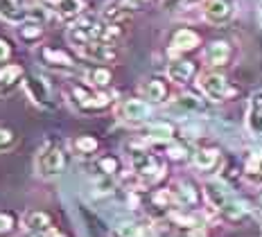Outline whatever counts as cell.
Masks as SVG:
<instances>
[{"label": "cell", "instance_id": "1", "mask_svg": "<svg viewBox=\"0 0 262 237\" xmlns=\"http://www.w3.org/2000/svg\"><path fill=\"white\" fill-rule=\"evenodd\" d=\"M118 34H120L118 25L108 23V20H102L100 16L86 14L68 30V41L77 48L81 43H89V41H111V38H116Z\"/></svg>", "mask_w": 262, "mask_h": 237}, {"label": "cell", "instance_id": "2", "mask_svg": "<svg viewBox=\"0 0 262 237\" xmlns=\"http://www.w3.org/2000/svg\"><path fill=\"white\" fill-rule=\"evenodd\" d=\"M0 18L14 25L46 23V9L27 5L25 0H0Z\"/></svg>", "mask_w": 262, "mask_h": 237}, {"label": "cell", "instance_id": "3", "mask_svg": "<svg viewBox=\"0 0 262 237\" xmlns=\"http://www.w3.org/2000/svg\"><path fill=\"white\" fill-rule=\"evenodd\" d=\"M66 165L68 161H66L61 145H54V142H48L36 158V167H39L41 176H59L66 169Z\"/></svg>", "mask_w": 262, "mask_h": 237}, {"label": "cell", "instance_id": "4", "mask_svg": "<svg viewBox=\"0 0 262 237\" xmlns=\"http://www.w3.org/2000/svg\"><path fill=\"white\" fill-rule=\"evenodd\" d=\"M70 95H73V104L81 111H102L111 102V97L106 93H97L89 86H73Z\"/></svg>", "mask_w": 262, "mask_h": 237}, {"label": "cell", "instance_id": "5", "mask_svg": "<svg viewBox=\"0 0 262 237\" xmlns=\"http://www.w3.org/2000/svg\"><path fill=\"white\" fill-rule=\"evenodd\" d=\"M129 161H131V169L147 181H156L163 172V167H161V163L156 161V156H151L149 152L140 149V147H134V149H131Z\"/></svg>", "mask_w": 262, "mask_h": 237}, {"label": "cell", "instance_id": "6", "mask_svg": "<svg viewBox=\"0 0 262 237\" xmlns=\"http://www.w3.org/2000/svg\"><path fill=\"white\" fill-rule=\"evenodd\" d=\"M199 88H201V93H204L208 100H215V102L228 100V97L235 93L233 91V86L217 73H204L201 75L199 77Z\"/></svg>", "mask_w": 262, "mask_h": 237}, {"label": "cell", "instance_id": "7", "mask_svg": "<svg viewBox=\"0 0 262 237\" xmlns=\"http://www.w3.org/2000/svg\"><path fill=\"white\" fill-rule=\"evenodd\" d=\"M25 91L30 95V100L34 104H39L43 109H52L54 102H52V88L48 84V79L39 73H32L27 75L25 79Z\"/></svg>", "mask_w": 262, "mask_h": 237}, {"label": "cell", "instance_id": "8", "mask_svg": "<svg viewBox=\"0 0 262 237\" xmlns=\"http://www.w3.org/2000/svg\"><path fill=\"white\" fill-rule=\"evenodd\" d=\"M77 52L89 61L95 63H106L116 59V48L111 46V41H89L77 46Z\"/></svg>", "mask_w": 262, "mask_h": 237}, {"label": "cell", "instance_id": "9", "mask_svg": "<svg viewBox=\"0 0 262 237\" xmlns=\"http://www.w3.org/2000/svg\"><path fill=\"white\" fill-rule=\"evenodd\" d=\"M118 115L124 120V122L140 124V122H145V120L151 115V109L147 106L143 100H127V102L120 104Z\"/></svg>", "mask_w": 262, "mask_h": 237}, {"label": "cell", "instance_id": "10", "mask_svg": "<svg viewBox=\"0 0 262 237\" xmlns=\"http://www.w3.org/2000/svg\"><path fill=\"white\" fill-rule=\"evenodd\" d=\"M204 195H206V199H208L210 206L220 212L235 199V197H231V192L226 190V185H224L222 181H208V183L204 185Z\"/></svg>", "mask_w": 262, "mask_h": 237}, {"label": "cell", "instance_id": "11", "mask_svg": "<svg viewBox=\"0 0 262 237\" xmlns=\"http://www.w3.org/2000/svg\"><path fill=\"white\" fill-rule=\"evenodd\" d=\"M204 16H206V20H208V23L222 25V23H226V20H231L233 5L228 3V0H206Z\"/></svg>", "mask_w": 262, "mask_h": 237}, {"label": "cell", "instance_id": "12", "mask_svg": "<svg viewBox=\"0 0 262 237\" xmlns=\"http://www.w3.org/2000/svg\"><path fill=\"white\" fill-rule=\"evenodd\" d=\"M247 126L253 136L262 138V91L251 95L249 113H247Z\"/></svg>", "mask_w": 262, "mask_h": 237}, {"label": "cell", "instance_id": "13", "mask_svg": "<svg viewBox=\"0 0 262 237\" xmlns=\"http://www.w3.org/2000/svg\"><path fill=\"white\" fill-rule=\"evenodd\" d=\"M204 59L208 61V66H226L228 59H231V46L226 41H212L206 48Z\"/></svg>", "mask_w": 262, "mask_h": 237}, {"label": "cell", "instance_id": "14", "mask_svg": "<svg viewBox=\"0 0 262 237\" xmlns=\"http://www.w3.org/2000/svg\"><path fill=\"white\" fill-rule=\"evenodd\" d=\"M20 77H23V68L16 63H9L0 70V95H7L18 86Z\"/></svg>", "mask_w": 262, "mask_h": 237}, {"label": "cell", "instance_id": "15", "mask_svg": "<svg viewBox=\"0 0 262 237\" xmlns=\"http://www.w3.org/2000/svg\"><path fill=\"white\" fill-rule=\"evenodd\" d=\"M41 59L46 66H52V68H73V59L68 57L61 50H54V48H41Z\"/></svg>", "mask_w": 262, "mask_h": 237}, {"label": "cell", "instance_id": "16", "mask_svg": "<svg viewBox=\"0 0 262 237\" xmlns=\"http://www.w3.org/2000/svg\"><path fill=\"white\" fill-rule=\"evenodd\" d=\"M194 75V66L190 61H172L167 66V77H170L172 81H177V84H185V81H190Z\"/></svg>", "mask_w": 262, "mask_h": 237}, {"label": "cell", "instance_id": "17", "mask_svg": "<svg viewBox=\"0 0 262 237\" xmlns=\"http://www.w3.org/2000/svg\"><path fill=\"white\" fill-rule=\"evenodd\" d=\"M23 224L27 230H36V233H46L50 230V214L43 210H30L23 217Z\"/></svg>", "mask_w": 262, "mask_h": 237}, {"label": "cell", "instance_id": "18", "mask_svg": "<svg viewBox=\"0 0 262 237\" xmlns=\"http://www.w3.org/2000/svg\"><path fill=\"white\" fill-rule=\"evenodd\" d=\"M54 7H57L59 18L73 20V18H77L81 14V9H84V0H57Z\"/></svg>", "mask_w": 262, "mask_h": 237}, {"label": "cell", "instance_id": "19", "mask_svg": "<svg viewBox=\"0 0 262 237\" xmlns=\"http://www.w3.org/2000/svg\"><path fill=\"white\" fill-rule=\"evenodd\" d=\"M172 46L174 50H194L199 46V34L192 30H179L172 36Z\"/></svg>", "mask_w": 262, "mask_h": 237}, {"label": "cell", "instance_id": "20", "mask_svg": "<svg viewBox=\"0 0 262 237\" xmlns=\"http://www.w3.org/2000/svg\"><path fill=\"white\" fill-rule=\"evenodd\" d=\"M140 93H143L145 100H149V102H163L167 95V88L161 79H149L140 86Z\"/></svg>", "mask_w": 262, "mask_h": 237}, {"label": "cell", "instance_id": "21", "mask_svg": "<svg viewBox=\"0 0 262 237\" xmlns=\"http://www.w3.org/2000/svg\"><path fill=\"white\" fill-rule=\"evenodd\" d=\"M86 81H89V86L104 88V86L111 84V70L108 68H93L86 73Z\"/></svg>", "mask_w": 262, "mask_h": 237}, {"label": "cell", "instance_id": "22", "mask_svg": "<svg viewBox=\"0 0 262 237\" xmlns=\"http://www.w3.org/2000/svg\"><path fill=\"white\" fill-rule=\"evenodd\" d=\"M147 136L151 140H170L174 136V126L170 122H154L147 126Z\"/></svg>", "mask_w": 262, "mask_h": 237}, {"label": "cell", "instance_id": "23", "mask_svg": "<svg viewBox=\"0 0 262 237\" xmlns=\"http://www.w3.org/2000/svg\"><path fill=\"white\" fill-rule=\"evenodd\" d=\"M118 237H151V230L143 224H120L118 226Z\"/></svg>", "mask_w": 262, "mask_h": 237}, {"label": "cell", "instance_id": "24", "mask_svg": "<svg viewBox=\"0 0 262 237\" xmlns=\"http://www.w3.org/2000/svg\"><path fill=\"white\" fill-rule=\"evenodd\" d=\"M217 158H220L217 149H199L194 154V165L199 169H212L217 163Z\"/></svg>", "mask_w": 262, "mask_h": 237}, {"label": "cell", "instance_id": "25", "mask_svg": "<svg viewBox=\"0 0 262 237\" xmlns=\"http://www.w3.org/2000/svg\"><path fill=\"white\" fill-rule=\"evenodd\" d=\"M174 197H177L179 206H194L196 195L190 183H179V190H174Z\"/></svg>", "mask_w": 262, "mask_h": 237}, {"label": "cell", "instance_id": "26", "mask_svg": "<svg viewBox=\"0 0 262 237\" xmlns=\"http://www.w3.org/2000/svg\"><path fill=\"white\" fill-rule=\"evenodd\" d=\"M247 176L249 179H260L262 176V152L251 154V158L247 161Z\"/></svg>", "mask_w": 262, "mask_h": 237}, {"label": "cell", "instance_id": "27", "mask_svg": "<svg viewBox=\"0 0 262 237\" xmlns=\"http://www.w3.org/2000/svg\"><path fill=\"white\" fill-rule=\"evenodd\" d=\"M75 149H77L81 156H89L97 149V140L93 136H79L77 140H75Z\"/></svg>", "mask_w": 262, "mask_h": 237}, {"label": "cell", "instance_id": "28", "mask_svg": "<svg viewBox=\"0 0 262 237\" xmlns=\"http://www.w3.org/2000/svg\"><path fill=\"white\" fill-rule=\"evenodd\" d=\"M177 106L183 111H204V102L196 100L194 95H181L177 97Z\"/></svg>", "mask_w": 262, "mask_h": 237}, {"label": "cell", "instance_id": "29", "mask_svg": "<svg viewBox=\"0 0 262 237\" xmlns=\"http://www.w3.org/2000/svg\"><path fill=\"white\" fill-rule=\"evenodd\" d=\"M97 169H100V174L113 176L120 169V163H118V158H113V156H102V158H97Z\"/></svg>", "mask_w": 262, "mask_h": 237}, {"label": "cell", "instance_id": "30", "mask_svg": "<svg viewBox=\"0 0 262 237\" xmlns=\"http://www.w3.org/2000/svg\"><path fill=\"white\" fill-rule=\"evenodd\" d=\"M116 190V183L108 174H100V179L95 181V195H111Z\"/></svg>", "mask_w": 262, "mask_h": 237}, {"label": "cell", "instance_id": "31", "mask_svg": "<svg viewBox=\"0 0 262 237\" xmlns=\"http://www.w3.org/2000/svg\"><path fill=\"white\" fill-rule=\"evenodd\" d=\"M16 226V217L12 212H0V235H9Z\"/></svg>", "mask_w": 262, "mask_h": 237}, {"label": "cell", "instance_id": "32", "mask_svg": "<svg viewBox=\"0 0 262 237\" xmlns=\"http://www.w3.org/2000/svg\"><path fill=\"white\" fill-rule=\"evenodd\" d=\"M25 27H20V36L25 38V41H32V38H36L41 34V23H23Z\"/></svg>", "mask_w": 262, "mask_h": 237}, {"label": "cell", "instance_id": "33", "mask_svg": "<svg viewBox=\"0 0 262 237\" xmlns=\"http://www.w3.org/2000/svg\"><path fill=\"white\" fill-rule=\"evenodd\" d=\"M14 145V134L12 131H5V129H0V152H5V149H9V147Z\"/></svg>", "mask_w": 262, "mask_h": 237}, {"label": "cell", "instance_id": "34", "mask_svg": "<svg viewBox=\"0 0 262 237\" xmlns=\"http://www.w3.org/2000/svg\"><path fill=\"white\" fill-rule=\"evenodd\" d=\"M9 57H12V48H9L7 41H3V38H0V63H5Z\"/></svg>", "mask_w": 262, "mask_h": 237}, {"label": "cell", "instance_id": "35", "mask_svg": "<svg viewBox=\"0 0 262 237\" xmlns=\"http://www.w3.org/2000/svg\"><path fill=\"white\" fill-rule=\"evenodd\" d=\"M179 237H206L204 230H188V233H181Z\"/></svg>", "mask_w": 262, "mask_h": 237}, {"label": "cell", "instance_id": "36", "mask_svg": "<svg viewBox=\"0 0 262 237\" xmlns=\"http://www.w3.org/2000/svg\"><path fill=\"white\" fill-rule=\"evenodd\" d=\"M124 3L129 5V7H138V5H143V3H147V0H124Z\"/></svg>", "mask_w": 262, "mask_h": 237}, {"label": "cell", "instance_id": "37", "mask_svg": "<svg viewBox=\"0 0 262 237\" xmlns=\"http://www.w3.org/2000/svg\"><path fill=\"white\" fill-rule=\"evenodd\" d=\"M258 20H260V27H262V0L258 3Z\"/></svg>", "mask_w": 262, "mask_h": 237}, {"label": "cell", "instance_id": "38", "mask_svg": "<svg viewBox=\"0 0 262 237\" xmlns=\"http://www.w3.org/2000/svg\"><path fill=\"white\" fill-rule=\"evenodd\" d=\"M27 237H46V235H43V233H36V230H30V235H27Z\"/></svg>", "mask_w": 262, "mask_h": 237}, {"label": "cell", "instance_id": "39", "mask_svg": "<svg viewBox=\"0 0 262 237\" xmlns=\"http://www.w3.org/2000/svg\"><path fill=\"white\" fill-rule=\"evenodd\" d=\"M48 237H66V235H61L59 230H50V235H48Z\"/></svg>", "mask_w": 262, "mask_h": 237}, {"label": "cell", "instance_id": "40", "mask_svg": "<svg viewBox=\"0 0 262 237\" xmlns=\"http://www.w3.org/2000/svg\"><path fill=\"white\" fill-rule=\"evenodd\" d=\"M46 3H52V5H54V3H57V0H46Z\"/></svg>", "mask_w": 262, "mask_h": 237}]
</instances>
